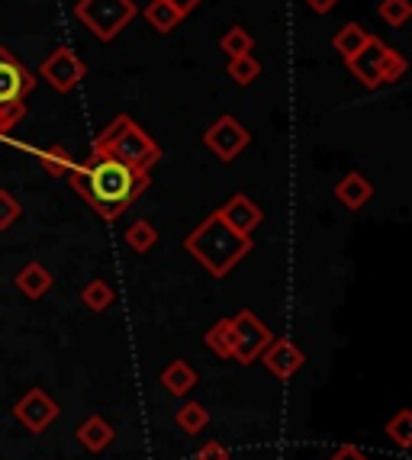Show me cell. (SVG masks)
Segmentation results:
<instances>
[{
	"mask_svg": "<svg viewBox=\"0 0 412 460\" xmlns=\"http://www.w3.org/2000/svg\"><path fill=\"white\" fill-rule=\"evenodd\" d=\"M152 177L132 164H122L110 155H87V162L75 164L68 174V187L77 197L87 199V207L107 223L120 219L126 209L148 190Z\"/></svg>",
	"mask_w": 412,
	"mask_h": 460,
	"instance_id": "obj_1",
	"label": "cell"
},
{
	"mask_svg": "<svg viewBox=\"0 0 412 460\" xmlns=\"http://www.w3.org/2000/svg\"><path fill=\"white\" fill-rule=\"evenodd\" d=\"M184 248L203 264L213 277H226L245 254L252 252V235H242V232L229 229L222 223L219 213H210L197 229L187 235Z\"/></svg>",
	"mask_w": 412,
	"mask_h": 460,
	"instance_id": "obj_2",
	"label": "cell"
},
{
	"mask_svg": "<svg viewBox=\"0 0 412 460\" xmlns=\"http://www.w3.org/2000/svg\"><path fill=\"white\" fill-rule=\"evenodd\" d=\"M91 152L110 155L116 162L132 164V168H139V171H152L155 164L161 162V146L126 113L113 116V119L97 132Z\"/></svg>",
	"mask_w": 412,
	"mask_h": 460,
	"instance_id": "obj_3",
	"label": "cell"
},
{
	"mask_svg": "<svg viewBox=\"0 0 412 460\" xmlns=\"http://www.w3.org/2000/svg\"><path fill=\"white\" fill-rule=\"evenodd\" d=\"M352 77H358L361 87L367 91H377V87H387V84H397L399 77L406 75V58L397 52V49H390L383 39L371 36L361 46V52H354L352 58H345Z\"/></svg>",
	"mask_w": 412,
	"mask_h": 460,
	"instance_id": "obj_4",
	"label": "cell"
},
{
	"mask_svg": "<svg viewBox=\"0 0 412 460\" xmlns=\"http://www.w3.org/2000/svg\"><path fill=\"white\" fill-rule=\"evenodd\" d=\"M77 23L87 26L94 39L113 42L126 26L139 16V7L132 0H77L75 4Z\"/></svg>",
	"mask_w": 412,
	"mask_h": 460,
	"instance_id": "obj_5",
	"label": "cell"
},
{
	"mask_svg": "<svg viewBox=\"0 0 412 460\" xmlns=\"http://www.w3.org/2000/svg\"><path fill=\"white\" fill-rule=\"evenodd\" d=\"M271 341H274V332L267 329L255 313L242 309V313L232 315V361L248 367L264 354V348Z\"/></svg>",
	"mask_w": 412,
	"mask_h": 460,
	"instance_id": "obj_6",
	"label": "cell"
},
{
	"mask_svg": "<svg viewBox=\"0 0 412 460\" xmlns=\"http://www.w3.org/2000/svg\"><path fill=\"white\" fill-rule=\"evenodd\" d=\"M36 77H42V81H46L55 93H71L87 77V65L77 58L75 49L58 46L52 55H46V58H42Z\"/></svg>",
	"mask_w": 412,
	"mask_h": 460,
	"instance_id": "obj_7",
	"label": "cell"
},
{
	"mask_svg": "<svg viewBox=\"0 0 412 460\" xmlns=\"http://www.w3.org/2000/svg\"><path fill=\"white\" fill-rule=\"evenodd\" d=\"M32 87H36V75L16 58V52L0 46V107H26V97L32 93Z\"/></svg>",
	"mask_w": 412,
	"mask_h": 460,
	"instance_id": "obj_8",
	"label": "cell"
},
{
	"mask_svg": "<svg viewBox=\"0 0 412 460\" xmlns=\"http://www.w3.org/2000/svg\"><path fill=\"white\" fill-rule=\"evenodd\" d=\"M203 146L219 158V162H236L245 148L252 146V132L245 129L232 113H222L213 126L203 132Z\"/></svg>",
	"mask_w": 412,
	"mask_h": 460,
	"instance_id": "obj_9",
	"label": "cell"
},
{
	"mask_svg": "<svg viewBox=\"0 0 412 460\" xmlns=\"http://www.w3.org/2000/svg\"><path fill=\"white\" fill-rule=\"evenodd\" d=\"M58 402H55L52 396H49L46 390H30L20 402L13 406V415H16V422L23 425L26 431H32V435H39V431H46L49 425L58 419Z\"/></svg>",
	"mask_w": 412,
	"mask_h": 460,
	"instance_id": "obj_10",
	"label": "cell"
},
{
	"mask_svg": "<svg viewBox=\"0 0 412 460\" xmlns=\"http://www.w3.org/2000/svg\"><path fill=\"white\" fill-rule=\"evenodd\" d=\"M261 361H264V367L271 370L277 380H291V376L297 374L300 367H303L306 358H303V351L293 345L291 338H274V341L264 348Z\"/></svg>",
	"mask_w": 412,
	"mask_h": 460,
	"instance_id": "obj_11",
	"label": "cell"
},
{
	"mask_svg": "<svg viewBox=\"0 0 412 460\" xmlns=\"http://www.w3.org/2000/svg\"><path fill=\"white\" fill-rule=\"evenodd\" d=\"M216 213H219V219L229 226V229L242 232V235H252V232L264 223V213H261V207H255L245 193H232L229 203H226V207H219Z\"/></svg>",
	"mask_w": 412,
	"mask_h": 460,
	"instance_id": "obj_12",
	"label": "cell"
},
{
	"mask_svg": "<svg viewBox=\"0 0 412 460\" xmlns=\"http://www.w3.org/2000/svg\"><path fill=\"white\" fill-rule=\"evenodd\" d=\"M374 197V184H371V177H364L361 171H352V174H345L342 181L336 184V199L342 203L345 209H361L371 203Z\"/></svg>",
	"mask_w": 412,
	"mask_h": 460,
	"instance_id": "obj_13",
	"label": "cell"
},
{
	"mask_svg": "<svg viewBox=\"0 0 412 460\" xmlns=\"http://www.w3.org/2000/svg\"><path fill=\"white\" fill-rule=\"evenodd\" d=\"M75 438L91 454H100V451H107V447L113 445L116 431H113V425H110V422H103V415H87L85 422L75 429Z\"/></svg>",
	"mask_w": 412,
	"mask_h": 460,
	"instance_id": "obj_14",
	"label": "cell"
},
{
	"mask_svg": "<svg viewBox=\"0 0 412 460\" xmlns=\"http://www.w3.org/2000/svg\"><path fill=\"white\" fill-rule=\"evenodd\" d=\"M142 16H146V23L152 26L155 32H161V36H168V32H175L177 26L184 23V10L177 7V4H171V0H148L146 10H142Z\"/></svg>",
	"mask_w": 412,
	"mask_h": 460,
	"instance_id": "obj_15",
	"label": "cell"
},
{
	"mask_svg": "<svg viewBox=\"0 0 412 460\" xmlns=\"http://www.w3.org/2000/svg\"><path fill=\"white\" fill-rule=\"evenodd\" d=\"M52 287H55L52 274L46 270V264H39V261H30L16 274V290L23 293L26 299H42Z\"/></svg>",
	"mask_w": 412,
	"mask_h": 460,
	"instance_id": "obj_16",
	"label": "cell"
},
{
	"mask_svg": "<svg viewBox=\"0 0 412 460\" xmlns=\"http://www.w3.org/2000/svg\"><path fill=\"white\" fill-rule=\"evenodd\" d=\"M158 384L171 393V396H187V393L197 386V370L187 361H171L168 367L161 370Z\"/></svg>",
	"mask_w": 412,
	"mask_h": 460,
	"instance_id": "obj_17",
	"label": "cell"
},
{
	"mask_svg": "<svg viewBox=\"0 0 412 460\" xmlns=\"http://www.w3.org/2000/svg\"><path fill=\"white\" fill-rule=\"evenodd\" d=\"M371 36H374V32H367L361 23H345L342 30L332 36V49H336L342 58H352L354 52H361V46H364Z\"/></svg>",
	"mask_w": 412,
	"mask_h": 460,
	"instance_id": "obj_18",
	"label": "cell"
},
{
	"mask_svg": "<svg viewBox=\"0 0 412 460\" xmlns=\"http://www.w3.org/2000/svg\"><path fill=\"white\" fill-rule=\"evenodd\" d=\"M36 158H39V164H42V171H46V174H52V177H68V174H71V168L77 164L65 146L39 148Z\"/></svg>",
	"mask_w": 412,
	"mask_h": 460,
	"instance_id": "obj_19",
	"label": "cell"
},
{
	"mask_svg": "<svg viewBox=\"0 0 412 460\" xmlns=\"http://www.w3.org/2000/svg\"><path fill=\"white\" fill-rule=\"evenodd\" d=\"M203 345L222 358V361H229L232 358V319H219V323L210 325V332L203 335Z\"/></svg>",
	"mask_w": 412,
	"mask_h": 460,
	"instance_id": "obj_20",
	"label": "cell"
},
{
	"mask_svg": "<svg viewBox=\"0 0 412 460\" xmlns=\"http://www.w3.org/2000/svg\"><path fill=\"white\" fill-rule=\"evenodd\" d=\"M226 75H229L238 87H248V84H255V81L261 77V62L255 58L252 52H248V55H236V58H229V65H226Z\"/></svg>",
	"mask_w": 412,
	"mask_h": 460,
	"instance_id": "obj_21",
	"label": "cell"
},
{
	"mask_svg": "<svg viewBox=\"0 0 412 460\" xmlns=\"http://www.w3.org/2000/svg\"><path fill=\"white\" fill-rule=\"evenodd\" d=\"M126 245L132 248L136 254H146L158 245V229H155L148 219H136V223L126 229Z\"/></svg>",
	"mask_w": 412,
	"mask_h": 460,
	"instance_id": "obj_22",
	"label": "cell"
},
{
	"mask_svg": "<svg viewBox=\"0 0 412 460\" xmlns=\"http://www.w3.org/2000/svg\"><path fill=\"white\" fill-rule=\"evenodd\" d=\"M81 303H85L91 313H107V309L116 303V293L107 280H91V284L81 290Z\"/></svg>",
	"mask_w": 412,
	"mask_h": 460,
	"instance_id": "obj_23",
	"label": "cell"
},
{
	"mask_svg": "<svg viewBox=\"0 0 412 460\" xmlns=\"http://www.w3.org/2000/svg\"><path fill=\"white\" fill-rule=\"evenodd\" d=\"M175 422H177V429H181L184 435H200V431L210 425V412H206L200 402H184V406L177 409Z\"/></svg>",
	"mask_w": 412,
	"mask_h": 460,
	"instance_id": "obj_24",
	"label": "cell"
},
{
	"mask_svg": "<svg viewBox=\"0 0 412 460\" xmlns=\"http://www.w3.org/2000/svg\"><path fill=\"white\" fill-rule=\"evenodd\" d=\"M219 49L229 58H236V55H248V52H255V36L245 26H232V30H226L219 36Z\"/></svg>",
	"mask_w": 412,
	"mask_h": 460,
	"instance_id": "obj_25",
	"label": "cell"
},
{
	"mask_svg": "<svg viewBox=\"0 0 412 460\" xmlns=\"http://www.w3.org/2000/svg\"><path fill=\"white\" fill-rule=\"evenodd\" d=\"M377 16H381L387 26H406L409 23V16H412V4L409 0H381L377 4Z\"/></svg>",
	"mask_w": 412,
	"mask_h": 460,
	"instance_id": "obj_26",
	"label": "cell"
},
{
	"mask_svg": "<svg viewBox=\"0 0 412 460\" xmlns=\"http://www.w3.org/2000/svg\"><path fill=\"white\" fill-rule=\"evenodd\" d=\"M387 438H393V445L397 447H409L412 445V412L409 409H399L393 419L387 422Z\"/></svg>",
	"mask_w": 412,
	"mask_h": 460,
	"instance_id": "obj_27",
	"label": "cell"
},
{
	"mask_svg": "<svg viewBox=\"0 0 412 460\" xmlns=\"http://www.w3.org/2000/svg\"><path fill=\"white\" fill-rule=\"evenodd\" d=\"M20 216H23V207H20V199H16L10 190H4V187H0V232H7L10 226H13L16 219H20Z\"/></svg>",
	"mask_w": 412,
	"mask_h": 460,
	"instance_id": "obj_28",
	"label": "cell"
},
{
	"mask_svg": "<svg viewBox=\"0 0 412 460\" xmlns=\"http://www.w3.org/2000/svg\"><path fill=\"white\" fill-rule=\"evenodd\" d=\"M26 116V107H13V110H4L0 107V142H10V136H13L16 123Z\"/></svg>",
	"mask_w": 412,
	"mask_h": 460,
	"instance_id": "obj_29",
	"label": "cell"
},
{
	"mask_svg": "<svg viewBox=\"0 0 412 460\" xmlns=\"http://www.w3.org/2000/svg\"><path fill=\"white\" fill-rule=\"evenodd\" d=\"M197 460H229V447L222 445V441H206V445L200 447Z\"/></svg>",
	"mask_w": 412,
	"mask_h": 460,
	"instance_id": "obj_30",
	"label": "cell"
},
{
	"mask_svg": "<svg viewBox=\"0 0 412 460\" xmlns=\"http://www.w3.org/2000/svg\"><path fill=\"white\" fill-rule=\"evenodd\" d=\"M303 4L313 10V13H319V16L322 13H332V10L338 7V0H303Z\"/></svg>",
	"mask_w": 412,
	"mask_h": 460,
	"instance_id": "obj_31",
	"label": "cell"
},
{
	"mask_svg": "<svg viewBox=\"0 0 412 460\" xmlns=\"http://www.w3.org/2000/svg\"><path fill=\"white\" fill-rule=\"evenodd\" d=\"M328 460H367V457H364V454H361L354 445H345V447H338V451L332 454Z\"/></svg>",
	"mask_w": 412,
	"mask_h": 460,
	"instance_id": "obj_32",
	"label": "cell"
},
{
	"mask_svg": "<svg viewBox=\"0 0 412 460\" xmlns=\"http://www.w3.org/2000/svg\"><path fill=\"white\" fill-rule=\"evenodd\" d=\"M171 4H177V7H181V10H184V13H191V10H193V7H197L200 0H171Z\"/></svg>",
	"mask_w": 412,
	"mask_h": 460,
	"instance_id": "obj_33",
	"label": "cell"
}]
</instances>
